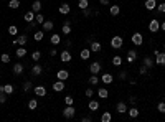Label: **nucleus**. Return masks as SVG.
<instances>
[{
    "label": "nucleus",
    "instance_id": "obj_52",
    "mask_svg": "<svg viewBox=\"0 0 165 122\" xmlns=\"http://www.w3.org/2000/svg\"><path fill=\"white\" fill-rule=\"evenodd\" d=\"M126 78H127V71H121V73H119V79H121V81H124Z\"/></svg>",
    "mask_w": 165,
    "mask_h": 122
},
{
    "label": "nucleus",
    "instance_id": "obj_50",
    "mask_svg": "<svg viewBox=\"0 0 165 122\" xmlns=\"http://www.w3.org/2000/svg\"><path fill=\"white\" fill-rule=\"evenodd\" d=\"M84 94H86V97H93V96H94V89H93V88H87Z\"/></svg>",
    "mask_w": 165,
    "mask_h": 122
},
{
    "label": "nucleus",
    "instance_id": "obj_48",
    "mask_svg": "<svg viewBox=\"0 0 165 122\" xmlns=\"http://www.w3.org/2000/svg\"><path fill=\"white\" fill-rule=\"evenodd\" d=\"M64 104H66V106H73V104H74V97L66 96V97H64Z\"/></svg>",
    "mask_w": 165,
    "mask_h": 122
},
{
    "label": "nucleus",
    "instance_id": "obj_44",
    "mask_svg": "<svg viewBox=\"0 0 165 122\" xmlns=\"http://www.w3.org/2000/svg\"><path fill=\"white\" fill-rule=\"evenodd\" d=\"M22 89H23V92H28L32 89V83H30V81H25L23 86H22Z\"/></svg>",
    "mask_w": 165,
    "mask_h": 122
},
{
    "label": "nucleus",
    "instance_id": "obj_61",
    "mask_svg": "<svg viewBox=\"0 0 165 122\" xmlns=\"http://www.w3.org/2000/svg\"><path fill=\"white\" fill-rule=\"evenodd\" d=\"M164 48H165V43H164Z\"/></svg>",
    "mask_w": 165,
    "mask_h": 122
},
{
    "label": "nucleus",
    "instance_id": "obj_2",
    "mask_svg": "<svg viewBox=\"0 0 165 122\" xmlns=\"http://www.w3.org/2000/svg\"><path fill=\"white\" fill-rule=\"evenodd\" d=\"M27 41H28V36H27L25 33H22V35H17V38L13 40V43H12V45L25 46V45H27Z\"/></svg>",
    "mask_w": 165,
    "mask_h": 122
},
{
    "label": "nucleus",
    "instance_id": "obj_17",
    "mask_svg": "<svg viewBox=\"0 0 165 122\" xmlns=\"http://www.w3.org/2000/svg\"><path fill=\"white\" fill-rule=\"evenodd\" d=\"M41 27H43V31H51L53 27H55V23L51 22V20H45V22L41 23Z\"/></svg>",
    "mask_w": 165,
    "mask_h": 122
},
{
    "label": "nucleus",
    "instance_id": "obj_6",
    "mask_svg": "<svg viewBox=\"0 0 165 122\" xmlns=\"http://www.w3.org/2000/svg\"><path fill=\"white\" fill-rule=\"evenodd\" d=\"M101 63H99V61H94V63H91V64H89V73H91V74H99V73H101Z\"/></svg>",
    "mask_w": 165,
    "mask_h": 122
},
{
    "label": "nucleus",
    "instance_id": "obj_43",
    "mask_svg": "<svg viewBox=\"0 0 165 122\" xmlns=\"http://www.w3.org/2000/svg\"><path fill=\"white\" fill-rule=\"evenodd\" d=\"M149 71H150V69L147 68V66H144V64H142L140 68H139V74H142V76H145V74H149Z\"/></svg>",
    "mask_w": 165,
    "mask_h": 122
},
{
    "label": "nucleus",
    "instance_id": "obj_32",
    "mask_svg": "<svg viewBox=\"0 0 165 122\" xmlns=\"http://www.w3.org/2000/svg\"><path fill=\"white\" fill-rule=\"evenodd\" d=\"M111 121H112V114L109 111H106V112L101 114V122H111Z\"/></svg>",
    "mask_w": 165,
    "mask_h": 122
},
{
    "label": "nucleus",
    "instance_id": "obj_15",
    "mask_svg": "<svg viewBox=\"0 0 165 122\" xmlns=\"http://www.w3.org/2000/svg\"><path fill=\"white\" fill-rule=\"evenodd\" d=\"M61 33H63V35H70V33H71V23H70V20H64L63 27H61Z\"/></svg>",
    "mask_w": 165,
    "mask_h": 122
},
{
    "label": "nucleus",
    "instance_id": "obj_29",
    "mask_svg": "<svg viewBox=\"0 0 165 122\" xmlns=\"http://www.w3.org/2000/svg\"><path fill=\"white\" fill-rule=\"evenodd\" d=\"M50 41H51V45H60V43H61V35L53 33V35H51V38H50Z\"/></svg>",
    "mask_w": 165,
    "mask_h": 122
},
{
    "label": "nucleus",
    "instance_id": "obj_18",
    "mask_svg": "<svg viewBox=\"0 0 165 122\" xmlns=\"http://www.w3.org/2000/svg\"><path fill=\"white\" fill-rule=\"evenodd\" d=\"M35 15H36V13H35L33 10H28V12L23 15V20H25L27 23H30V22H33V20H35Z\"/></svg>",
    "mask_w": 165,
    "mask_h": 122
},
{
    "label": "nucleus",
    "instance_id": "obj_46",
    "mask_svg": "<svg viewBox=\"0 0 165 122\" xmlns=\"http://www.w3.org/2000/svg\"><path fill=\"white\" fill-rule=\"evenodd\" d=\"M157 10L158 13H165V2H162V3H157Z\"/></svg>",
    "mask_w": 165,
    "mask_h": 122
},
{
    "label": "nucleus",
    "instance_id": "obj_19",
    "mask_svg": "<svg viewBox=\"0 0 165 122\" xmlns=\"http://www.w3.org/2000/svg\"><path fill=\"white\" fill-rule=\"evenodd\" d=\"M79 56H81V60H83V61L89 60V56H91V50H89V48H83L81 53H79Z\"/></svg>",
    "mask_w": 165,
    "mask_h": 122
},
{
    "label": "nucleus",
    "instance_id": "obj_14",
    "mask_svg": "<svg viewBox=\"0 0 165 122\" xmlns=\"http://www.w3.org/2000/svg\"><path fill=\"white\" fill-rule=\"evenodd\" d=\"M101 81H102L104 84H111L112 81H114V76H112L111 73H104V74L101 76Z\"/></svg>",
    "mask_w": 165,
    "mask_h": 122
},
{
    "label": "nucleus",
    "instance_id": "obj_59",
    "mask_svg": "<svg viewBox=\"0 0 165 122\" xmlns=\"http://www.w3.org/2000/svg\"><path fill=\"white\" fill-rule=\"evenodd\" d=\"M0 92H3V86H0Z\"/></svg>",
    "mask_w": 165,
    "mask_h": 122
},
{
    "label": "nucleus",
    "instance_id": "obj_33",
    "mask_svg": "<svg viewBox=\"0 0 165 122\" xmlns=\"http://www.w3.org/2000/svg\"><path fill=\"white\" fill-rule=\"evenodd\" d=\"M87 84H89V86H96V84H99V78H97V74H91V78L87 79Z\"/></svg>",
    "mask_w": 165,
    "mask_h": 122
},
{
    "label": "nucleus",
    "instance_id": "obj_58",
    "mask_svg": "<svg viewBox=\"0 0 165 122\" xmlns=\"http://www.w3.org/2000/svg\"><path fill=\"white\" fill-rule=\"evenodd\" d=\"M160 28H162V31H165V22L160 23Z\"/></svg>",
    "mask_w": 165,
    "mask_h": 122
},
{
    "label": "nucleus",
    "instance_id": "obj_21",
    "mask_svg": "<svg viewBox=\"0 0 165 122\" xmlns=\"http://www.w3.org/2000/svg\"><path fill=\"white\" fill-rule=\"evenodd\" d=\"M116 111H117L119 114L127 112V104H126V102H117V104H116Z\"/></svg>",
    "mask_w": 165,
    "mask_h": 122
},
{
    "label": "nucleus",
    "instance_id": "obj_9",
    "mask_svg": "<svg viewBox=\"0 0 165 122\" xmlns=\"http://www.w3.org/2000/svg\"><path fill=\"white\" fill-rule=\"evenodd\" d=\"M155 64H157V66H165V53H160V51H158L157 54H155Z\"/></svg>",
    "mask_w": 165,
    "mask_h": 122
},
{
    "label": "nucleus",
    "instance_id": "obj_47",
    "mask_svg": "<svg viewBox=\"0 0 165 122\" xmlns=\"http://www.w3.org/2000/svg\"><path fill=\"white\" fill-rule=\"evenodd\" d=\"M36 27H38V22H36V20H33V22L28 23V27H27V31L33 30V28H36Z\"/></svg>",
    "mask_w": 165,
    "mask_h": 122
},
{
    "label": "nucleus",
    "instance_id": "obj_55",
    "mask_svg": "<svg viewBox=\"0 0 165 122\" xmlns=\"http://www.w3.org/2000/svg\"><path fill=\"white\" fill-rule=\"evenodd\" d=\"M83 15H84V17H89V15H91V10H89V7L83 10Z\"/></svg>",
    "mask_w": 165,
    "mask_h": 122
},
{
    "label": "nucleus",
    "instance_id": "obj_4",
    "mask_svg": "<svg viewBox=\"0 0 165 122\" xmlns=\"http://www.w3.org/2000/svg\"><path fill=\"white\" fill-rule=\"evenodd\" d=\"M74 114H76V109L73 106H66L63 109V117H66V119H73Z\"/></svg>",
    "mask_w": 165,
    "mask_h": 122
},
{
    "label": "nucleus",
    "instance_id": "obj_30",
    "mask_svg": "<svg viewBox=\"0 0 165 122\" xmlns=\"http://www.w3.org/2000/svg\"><path fill=\"white\" fill-rule=\"evenodd\" d=\"M127 114H129V117L135 119V117H139V109L134 106V107H131V109H127Z\"/></svg>",
    "mask_w": 165,
    "mask_h": 122
},
{
    "label": "nucleus",
    "instance_id": "obj_31",
    "mask_svg": "<svg viewBox=\"0 0 165 122\" xmlns=\"http://www.w3.org/2000/svg\"><path fill=\"white\" fill-rule=\"evenodd\" d=\"M15 54L18 56V58H23V56H27V48L25 46H18L15 50Z\"/></svg>",
    "mask_w": 165,
    "mask_h": 122
},
{
    "label": "nucleus",
    "instance_id": "obj_42",
    "mask_svg": "<svg viewBox=\"0 0 165 122\" xmlns=\"http://www.w3.org/2000/svg\"><path fill=\"white\" fill-rule=\"evenodd\" d=\"M10 60H12V58H10L8 53H2V56H0V61H2V63H10Z\"/></svg>",
    "mask_w": 165,
    "mask_h": 122
},
{
    "label": "nucleus",
    "instance_id": "obj_10",
    "mask_svg": "<svg viewBox=\"0 0 165 122\" xmlns=\"http://www.w3.org/2000/svg\"><path fill=\"white\" fill-rule=\"evenodd\" d=\"M64 81H61V79H56L55 81V84H53V91H56V92H60V91H63L64 89Z\"/></svg>",
    "mask_w": 165,
    "mask_h": 122
},
{
    "label": "nucleus",
    "instance_id": "obj_25",
    "mask_svg": "<svg viewBox=\"0 0 165 122\" xmlns=\"http://www.w3.org/2000/svg\"><path fill=\"white\" fill-rule=\"evenodd\" d=\"M135 58H137V51L135 50H129L127 51V63H134Z\"/></svg>",
    "mask_w": 165,
    "mask_h": 122
},
{
    "label": "nucleus",
    "instance_id": "obj_39",
    "mask_svg": "<svg viewBox=\"0 0 165 122\" xmlns=\"http://www.w3.org/2000/svg\"><path fill=\"white\" fill-rule=\"evenodd\" d=\"M36 106H38V101H36V99H30V101H28V109H30V111L36 109Z\"/></svg>",
    "mask_w": 165,
    "mask_h": 122
},
{
    "label": "nucleus",
    "instance_id": "obj_3",
    "mask_svg": "<svg viewBox=\"0 0 165 122\" xmlns=\"http://www.w3.org/2000/svg\"><path fill=\"white\" fill-rule=\"evenodd\" d=\"M158 30H160V22H158L157 18H152L149 23V31L150 33H157Z\"/></svg>",
    "mask_w": 165,
    "mask_h": 122
},
{
    "label": "nucleus",
    "instance_id": "obj_37",
    "mask_svg": "<svg viewBox=\"0 0 165 122\" xmlns=\"http://www.w3.org/2000/svg\"><path fill=\"white\" fill-rule=\"evenodd\" d=\"M112 64H114V66H121V64H122V56H119V54L112 56Z\"/></svg>",
    "mask_w": 165,
    "mask_h": 122
},
{
    "label": "nucleus",
    "instance_id": "obj_24",
    "mask_svg": "<svg viewBox=\"0 0 165 122\" xmlns=\"http://www.w3.org/2000/svg\"><path fill=\"white\" fill-rule=\"evenodd\" d=\"M70 12H71V7L68 3H61V5H60V13H61V15H68Z\"/></svg>",
    "mask_w": 165,
    "mask_h": 122
},
{
    "label": "nucleus",
    "instance_id": "obj_28",
    "mask_svg": "<svg viewBox=\"0 0 165 122\" xmlns=\"http://www.w3.org/2000/svg\"><path fill=\"white\" fill-rule=\"evenodd\" d=\"M109 13L112 17H117L119 13H121V7H119V5H111V7H109Z\"/></svg>",
    "mask_w": 165,
    "mask_h": 122
},
{
    "label": "nucleus",
    "instance_id": "obj_12",
    "mask_svg": "<svg viewBox=\"0 0 165 122\" xmlns=\"http://www.w3.org/2000/svg\"><path fill=\"white\" fill-rule=\"evenodd\" d=\"M89 50L93 51V53H99L102 50V46H101V43L99 41H91V45H89Z\"/></svg>",
    "mask_w": 165,
    "mask_h": 122
},
{
    "label": "nucleus",
    "instance_id": "obj_13",
    "mask_svg": "<svg viewBox=\"0 0 165 122\" xmlns=\"http://www.w3.org/2000/svg\"><path fill=\"white\" fill-rule=\"evenodd\" d=\"M60 58H61V61H63V63H70L73 56H71V53L68 51V50H64V51H61V53H60Z\"/></svg>",
    "mask_w": 165,
    "mask_h": 122
},
{
    "label": "nucleus",
    "instance_id": "obj_38",
    "mask_svg": "<svg viewBox=\"0 0 165 122\" xmlns=\"http://www.w3.org/2000/svg\"><path fill=\"white\" fill-rule=\"evenodd\" d=\"M78 7L81 10H84V8L89 7V0H78Z\"/></svg>",
    "mask_w": 165,
    "mask_h": 122
},
{
    "label": "nucleus",
    "instance_id": "obj_40",
    "mask_svg": "<svg viewBox=\"0 0 165 122\" xmlns=\"http://www.w3.org/2000/svg\"><path fill=\"white\" fill-rule=\"evenodd\" d=\"M17 33H18V28H17L15 25L8 27V35H12V36H17Z\"/></svg>",
    "mask_w": 165,
    "mask_h": 122
},
{
    "label": "nucleus",
    "instance_id": "obj_34",
    "mask_svg": "<svg viewBox=\"0 0 165 122\" xmlns=\"http://www.w3.org/2000/svg\"><path fill=\"white\" fill-rule=\"evenodd\" d=\"M13 91H15V88H13L12 84H3V92H5L7 96H10V94H13Z\"/></svg>",
    "mask_w": 165,
    "mask_h": 122
},
{
    "label": "nucleus",
    "instance_id": "obj_8",
    "mask_svg": "<svg viewBox=\"0 0 165 122\" xmlns=\"http://www.w3.org/2000/svg\"><path fill=\"white\" fill-rule=\"evenodd\" d=\"M68 78H70V71H66V69H60V71H56V79L66 81Z\"/></svg>",
    "mask_w": 165,
    "mask_h": 122
},
{
    "label": "nucleus",
    "instance_id": "obj_45",
    "mask_svg": "<svg viewBox=\"0 0 165 122\" xmlns=\"http://www.w3.org/2000/svg\"><path fill=\"white\" fill-rule=\"evenodd\" d=\"M35 20H36V22H38V25H41V23L45 22V17H43V13H36V15H35Z\"/></svg>",
    "mask_w": 165,
    "mask_h": 122
},
{
    "label": "nucleus",
    "instance_id": "obj_36",
    "mask_svg": "<svg viewBox=\"0 0 165 122\" xmlns=\"http://www.w3.org/2000/svg\"><path fill=\"white\" fill-rule=\"evenodd\" d=\"M8 7L12 8V10L20 8V0H10V2H8Z\"/></svg>",
    "mask_w": 165,
    "mask_h": 122
},
{
    "label": "nucleus",
    "instance_id": "obj_11",
    "mask_svg": "<svg viewBox=\"0 0 165 122\" xmlns=\"http://www.w3.org/2000/svg\"><path fill=\"white\" fill-rule=\"evenodd\" d=\"M144 7L147 8L149 12H152V10H155V8H157V0H145Z\"/></svg>",
    "mask_w": 165,
    "mask_h": 122
},
{
    "label": "nucleus",
    "instance_id": "obj_1",
    "mask_svg": "<svg viewBox=\"0 0 165 122\" xmlns=\"http://www.w3.org/2000/svg\"><path fill=\"white\" fill-rule=\"evenodd\" d=\"M122 45H124V40H122V36L116 35V36H112V38H111V46H112L114 50H121V48H122Z\"/></svg>",
    "mask_w": 165,
    "mask_h": 122
},
{
    "label": "nucleus",
    "instance_id": "obj_56",
    "mask_svg": "<svg viewBox=\"0 0 165 122\" xmlns=\"http://www.w3.org/2000/svg\"><path fill=\"white\" fill-rule=\"evenodd\" d=\"M56 53H58L56 48H51V50H50V56H56Z\"/></svg>",
    "mask_w": 165,
    "mask_h": 122
},
{
    "label": "nucleus",
    "instance_id": "obj_22",
    "mask_svg": "<svg viewBox=\"0 0 165 122\" xmlns=\"http://www.w3.org/2000/svg\"><path fill=\"white\" fill-rule=\"evenodd\" d=\"M107 96H109V91H107L106 88H99V89H97V97H101V99H107Z\"/></svg>",
    "mask_w": 165,
    "mask_h": 122
},
{
    "label": "nucleus",
    "instance_id": "obj_7",
    "mask_svg": "<svg viewBox=\"0 0 165 122\" xmlns=\"http://www.w3.org/2000/svg\"><path fill=\"white\" fill-rule=\"evenodd\" d=\"M132 43L135 46H140L142 43H144V36H142V33H139V31H135L132 35Z\"/></svg>",
    "mask_w": 165,
    "mask_h": 122
},
{
    "label": "nucleus",
    "instance_id": "obj_23",
    "mask_svg": "<svg viewBox=\"0 0 165 122\" xmlns=\"http://www.w3.org/2000/svg\"><path fill=\"white\" fill-rule=\"evenodd\" d=\"M142 64H144V66H147L149 69H152V68H154V64H155V61L147 56V58H144V60H142Z\"/></svg>",
    "mask_w": 165,
    "mask_h": 122
},
{
    "label": "nucleus",
    "instance_id": "obj_35",
    "mask_svg": "<svg viewBox=\"0 0 165 122\" xmlns=\"http://www.w3.org/2000/svg\"><path fill=\"white\" fill-rule=\"evenodd\" d=\"M43 36H45V31H43V30H38V31H35L33 40H35V41H41V40H43Z\"/></svg>",
    "mask_w": 165,
    "mask_h": 122
},
{
    "label": "nucleus",
    "instance_id": "obj_5",
    "mask_svg": "<svg viewBox=\"0 0 165 122\" xmlns=\"http://www.w3.org/2000/svg\"><path fill=\"white\" fill-rule=\"evenodd\" d=\"M33 92H35L36 97H45V96H46V88L41 86V84H40V86H35V88H33Z\"/></svg>",
    "mask_w": 165,
    "mask_h": 122
},
{
    "label": "nucleus",
    "instance_id": "obj_53",
    "mask_svg": "<svg viewBox=\"0 0 165 122\" xmlns=\"http://www.w3.org/2000/svg\"><path fill=\"white\" fill-rule=\"evenodd\" d=\"M91 121H93L91 115H84V117H81V122H91Z\"/></svg>",
    "mask_w": 165,
    "mask_h": 122
},
{
    "label": "nucleus",
    "instance_id": "obj_60",
    "mask_svg": "<svg viewBox=\"0 0 165 122\" xmlns=\"http://www.w3.org/2000/svg\"><path fill=\"white\" fill-rule=\"evenodd\" d=\"M41 2H46V0H41Z\"/></svg>",
    "mask_w": 165,
    "mask_h": 122
},
{
    "label": "nucleus",
    "instance_id": "obj_20",
    "mask_svg": "<svg viewBox=\"0 0 165 122\" xmlns=\"http://www.w3.org/2000/svg\"><path fill=\"white\" fill-rule=\"evenodd\" d=\"M87 107H89L91 112H96V111L99 109V102H97L96 99H91V101H89V104H87Z\"/></svg>",
    "mask_w": 165,
    "mask_h": 122
},
{
    "label": "nucleus",
    "instance_id": "obj_51",
    "mask_svg": "<svg viewBox=\"0 0 165 122\" xmlns=\"http://www.w3.org/2000/svg\"><path fill=\"white\" fill-rule=\"evenodd\" d=\"M5 102H7V94L0 92V104H5Z\"/></svg>",
    "mask_w": 165,
    "mask_h": 122
},
{
    "label": "nucleus",
    "instance_id": "obj_57",
    "mask_svg": "<svg viewBox=\"0 0 165 122\" xmlns=\"http://www.w3.org/2000/svg\"><path fill=\"white\" fill-rule=\"evenodd\" d=\"M101 2V5H109V0H99Z\"/></svg>",
    "mask_w": 165,
    "mask_h": 122
},
{
    "label": "nucleus",
    "instance_id": "obj_16",
    "mask_svg": "<svg viewBox=\"0 0 165 122\" xmlns=\"http://www.w3.org/2000/svg\"><path fill=\"white\" fill-rule=\"evenodd\" d=\"M41 5H43V2H41V0H33L32 10L35 12V13H38V12H41Z\"/></svg>",
    "mask_w": 165,
    "mask_h": 122
},
{
    "label": "nucleus",
    "instance_id": "obj_49",
    "mask_svg": "<svg viewBox=\"0 0 165 122\" xmlns=\"http://www.w3.org/2000/svg\"><path fill=\"white\" fill-rule=\"evenodd\" d=\"M157 111H158V112H162V114H165V101H162V102H158Z\"/></svg>",
    "mask_w": 165,
    "mask_h": 122
},
{
    "label": "nucleus",
    "instance_id": "obj_26",
    "mask_svg": "<svg viewBox=\"0 0 165 122\" xmlns=\"http://www.w3.org/2000/svg\"><path fill=\"white\" fill-rule=\"evenodd\" d=\"M41 71H43V68L40 66L38 63H35V64H33V68H32V74H33V76H40V74H41Z\"/></svg>",
    "mask_w": 165,
    "mask_h": 122
},
{
    "label": "nucleus",
    "instance_id": "obj_41",
    "mask_svg": "<svg viewBox=\"0 0 165 122\" xmlns=\"http://www.w3.org/2000/svg\"><path fill=\"white\" fill-rule=\"evenodd\" d=\"M40 58H41V53H40L38 50H36V51H33V53H32V60L35 61V63H38V61H40Z\"/></svg>",
    "mask_w": 165,
    "mask_h": 122
},
{
    "label": "nucleus",
    "instance_id": "obj_27",
    "mask_svg": "<svg viewBox=\"0 0 165 122\" xmlns=\"http://www.w3.org/2000/svg\"><path fill=\"white\" fill-rule=\"evenodd\" d=\"M13 73H15L17 76H20V74L23 73V64H22V63H15V64H13Z\"/></svg>",
    "mask_w": 165,
    "mask_h": 122
},
{
    "label": "nucleus",
    "instance_id": "obj_54",
    "mask_svg": "<svg viewBox=\"0 0 165 122\" xmlns=\"http://www.w3.org/2000/svg\"><path fill=\"white\" fill-rule=\"evenodd\" d=\"M129 102H131L132 106H135V102H137V97H135V96H131V97H129Z\"/></svg>",
    "mask_w": 165,
    "mask_h": 122
}]
</instances>
